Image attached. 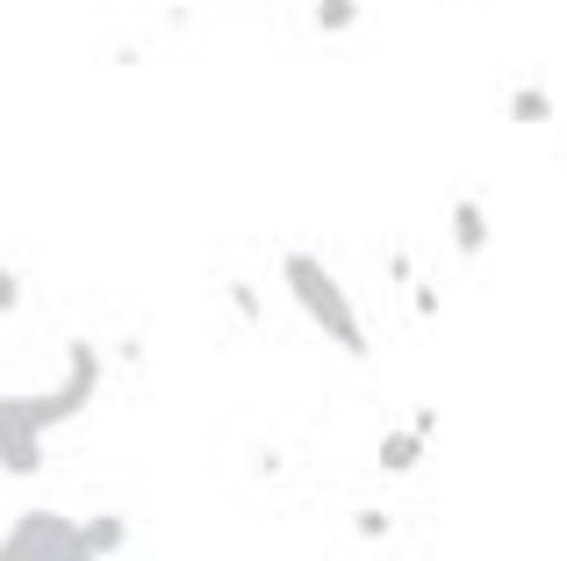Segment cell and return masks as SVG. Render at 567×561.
<instances>
[{"instance_id": "1", "label": "cell", "mask_w": 567, "mask_h": 561, "mask_svg": "<svg viewBox=\"0 0 567 561\" xmlns=\"http://www.w3.org/2000/svg\"><path fill=\"white\" fill-rule=\"evenodd\" d=\"M280 288L295 295V309H302L309 324H317V338H331L346 360H367L374 353V338H367V317H360V303H352V288L338 280L331 267H323L317 253H280Z\"/></svg>"}, {"instance_id": "2", "label": "cell", "mask_w": 567, "mask_h": 561, "mask_svg": "<svg viewBox=\"0 0 567 561\" xmlns=\"http://www.w3.org/2000/svg\"><path fill=\"white\" fill-rule=\"evenodd\" d=\"M94 396H101V353L86 346V338H72L65 346V375H58L51 389H22V404H29V418H37L43 432H58V425L86 418Z\"/></svg>"}, {"instance_id": "3", "label": "cell", "mask_w": 567, "mask_h": 561, "mask_svg": "<svg viewBox=\"0 0 567 561\" xmlns=\"http://www.w3.org/2000/svg\"><path fill=\"white\" fill-rule=\"evenodd\" d=\"M0 561H94V554L80 540V519H65V511H22L0 533Z\"/></svg>"}, {"instance_id": "4", "label": "cell", "mask_w": 567, "mask_h": 561, "mask_svg": "<svg viewBox=\"0 0 567 561\" xmlns=\"http://www.w3.org/2000/svg\"><path fill=\"white\" fill-rule=\"evenodd\" d=\"M43 447H51V432L29 418V404L22 396H0V476L29 482L43 468Z\"/></svg>"}, {"instance_id": "5", "label": "cell", "mask_w": 567, "mask_h": 561, "mask_svg": "<svg viewBox=\"0 0 567 561\" xmlns=\"http://www.w3.org/2000/svg\"><path fill=\"white\" fill-rule=\"evenodd\" d=\"M453 253L460 259L488 253V202L482 195H453Z\"/></svg>"}, {"instance_id": "6", "label": "cell", "mask_w": 567, "mask_h": 561, "mask_svg": "<svg viewBox=\"0 0 567 561\" xmlns=\"http://www.w3.org/2000/svg\"><path fill=\"white\" fill-rule=\"evenodd\" d=\"M416 461H424V432H416V425L381 432V447H374V468H381V476H410Z\"/></svg>"}, {"instance_id": "7", "label": "cell", "mask_w": 567, "mask_h": 561, "mask_svg": "<svg viewBox=\"0 0 567 561\" xmlns=\"http://www.w3.org/2000/svg\"><path fill=\"white\" fill-rule=\"evenodd\" d=\"M80 540H86V554H94V561H109V554H123L130 519H115V511H94V519H80Z\"/></svg>"}, {"instance_id": "8", "label": "cell", "mask_w": 567, "mask_h": 561, "mask_svg": "<svg viewBox=\"0 0 567 561\" xmlns=\"http://www.w3.org/2000/svg\"><path fill=\"white\" fill-rule=\"evenodd\" d=\"M511 123H525V130L554 123V94L546 86H511Z\"/></svg>"}, {"instance_id": "9", "label": "cell", "mask_w": 567, "mask_h": 561, "mask_svg": "<svg viewBox=\"0 0 567 561\" xmlns=\"http://www.w3.org/2000/svg\"><path fill=\"white\" fill-rule=\"evenodd\" d=\"M352 22H360V0H317V29L323 37H346Z\"/></svg>"}, {"instance_id": "10", "label": "cell", "mask_w": 567, "mask_h": 561, "mask_svg": "<svg viewBox=\"0 0 567 561\" xmlns=\"http://www.w3.org/2000/svg\"><path fill=\"white\" fill-rule=\"evenodd\" d=\"M14 309H22V274L0 267V317H14Z\"/></svg>"}, {"instance_id": "11", "label": "cell", "mask_w": 567, "mask_h": 561, "mask_svg": "<svg viewBox=\"0 0 567 561\" xmlns=\"http://www.w3.org/2000/svg\"><path fill=\"white\" fill-rule=\"evenodd\" d=\"M352 533H360V540H388V519H381V511H360V519H352Z\"/></svg>"}]
</instances>
